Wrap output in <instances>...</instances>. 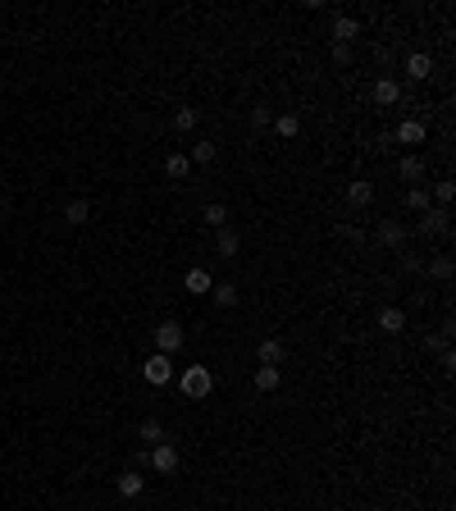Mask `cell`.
Masks as SVG:
<instances>
[{
    "label": "cell",
    "mask_w": 456,
    "mask_h": 511,
    "mask_svg": "<svg viewBox=\"0 0 456 511\" xmlns=\"http://www.w3.org/2000/svg\"><path fill=\"white\" fill-rule=\"evenodd\" d=\"M210 370L206 365H187L183 370V397H192V402H201V397H210Z\"/></svg>",
    "instance_id": "cell-1"
},
{
    "label": "cell",
    "mask_w": 456,
    "mask_h": 511,
    "mask_svg": "<svg viewBox=\"0 0 456 511\" xmlns=\"http://www.w3.org/2000/svg\"><path fill=\"white\" fill-rule=\"evenodd\" d=\"M155 347H160L164 356H174V352L183 347V324H178V320H164V324L155 329Z\"/></svg>",
    "instance_id": "cell-2"
},
{
    "label": "cell",
    "mask_w": 456,
    "mask_h": 511,
    "mask_svg": "<svg viewBox=\"0 0 456 511\" xmlns=\"http://www.w3.org/2000/svg\"><path fill=\"white\" fill-rule=\"evenodd\" d=\"M424 137H429V128H424V123L420 119H402V123H397V132H392V146H420V141Z\"/></svg>",
    "instance_id": "cell-3"
},
{
    "label": "cell",
    "mask_w": 456,
    "mask_h": 511,
    "mask_svg": "<svg viewBox=\"0 0 456 511\" xmlns=\"http://www.w3.org/2000/svg\"><path fill=\"white\" fill-rule=\"evenodd\" d=\"M141 374H146V383H155V388H160V383L174 379V361L164 356V352H155V356L146 361V365H141Z\"/></svg>",
    "instance_id": "cell-4"
},
{
    "label": "cell",
    "mask_w": 456,
    "mask_h": 511,
    "mask_svg": "<svg viewBox=\"0 0 456 511\" xmlns=\"http://www.w3.org/2000/svg\"><path fill=\"white\" fill-rule=\"evenodd\" d=\"M452 229V224H447V210H438V206H429L420 215V224H415V233H420V238H429V233H447Z\"/></svg>",
    "instance_id": "cell-5"
},
{
    "label": "cell",
    "mask_w": 456,
    "mask_h": 511,
    "mask_svg": "<svg viewBox=\"0 0 456 511\" xmlns=\"http://www.w3.org/2000/svg\"><path fill=\"white\" fill-rule=\"evenodd\" d=\"M151 466L160 470V475H174L178 470V447L174 443H155L151 447Z\"/></svg>",
    "instance_id": "cell-6"
},
{
    "label": "cell",
    "mask_w": 456,
    "mask_h": 511,
    "mask_svg": "<svg viewBox=\"0 0 456 511\" xmlns=\"http://www.w3.org/2000/svg\"><path fill=\"white\" fill-rule=\"evenodd\" d=\"M360 37V19H351V14H337L333 19V46H351Z\"/></svg>",
    "instance_id": "cell-7"
},
{
    "label": "cell",
    "mask_w": 456,
    "mask_h": 511,
    "mask_svg": "<svg viewBox=\"0 0 456 511\" xmlns=\"http://www.w3.org/2000/svg\"><path fill=\"white\" fill-rule=\"evenodd\" d=\"M424 174H429L424 155H402V160H397V178H406V183H420Z\"/></svg>",
    "instance_id": "cell-8"
},
{
    "label": "cell",
    "mask_w": 456,
    "mask_h": 511,
    "mask_svg": "<svg viewBox=\"0 0 456 511\" xmlns=\"http://www.w3.org/2000/svg\"><path fill=\"white\" fill-rule=\"evenodd\" d=\"M347 201L356 210H365V206H374V183H365V178H356V183H347Z\"/></svg>",
    "instance_id": "cell-9"
},
{
    "label": "cell",
    "mask_w": 456,
    "mask_h": 511,
    "mask_svg": "<svg viewBox=\"0 0 456 511\" xmlns=\"http://www.w3.org/2000/svg\"><path fill=\"white\" fill-rule=\"evenodd\" d=\"M374 101H379V105H397V101H402V83H397V78H379V83H374Z\"/></svg>",
    "instance_id": "cell-10"
},
{
    "label": "cell",
    "mask_w": 456,
    "mask_h": 511,
    "mask_svg": "<svg viewBox=\"0 0 456 511\" xmlns=\"http://www.w3.org/2000/svg\"><path fill=\"white\" fill-rule=\"evenodd\" d=\"M283 356H288L283 338H265V343H261V365H279V370H283Z\"/></svg>",
    "instance_id": "cell-11"
},
{
    "label": "cell",
    "mask_w": 456,
    "mask_h": 511,
    "mask_svg": "<svg viewBox=\"0 0 456 511\" xmlns=\"http://www.w3.org/2000/svg\"><path fill=\"white\" fill-rule=\"evenodd\" d=\"M215 251H219V256H238V251H242V233L224 224V229H219V238H215Z\"/></svg>",
    "instance_id": "cell-12"
},
{
    "label": "cell",
    "mask_w": 456,
    "mask_h": 511,
    "mask_svg": "<svg viewBox=\"0 0 456 511\" xmlns=\"http://www.w3.org/2000/svg\"><path fill=\"white\" fill-rule=\"evenodd\" d=\"M210 302H215L219 311H233L242 297H238V288H233V283H215V288H210Z\"/></svg>",
    "instance_id": "cell-13"
},
{
    "label": "cell",
    "mask_w": 456,
    "mask_h": 511,
    "mask_svg": "<svg viewBox=\"0 0 456 511\" xmlns=\"http://www.w3.org/2000/svg\"><path fill=\"white\" fill-rule=\"evenodd\" d=\"M406 73L415 78V83H424V78L434 73V60H429V55L424 51H415V55H406Z\"/></svg>",
    "instance_id": "cell-14"
},
{
    "label": "cell",
    "mask_w": 456,
    "mask_h": 511,
    "mask_svg": "<svg viewBox=\"0 0 456 511\" xmlns=\"http://www.w3.org/2000/svg\"><path fill=\"white\" fill-rule=\"evenodd\" d=\"M379 238L388 242V247H406V238H411V229H402L397 219H383V224H379Z\"/></svg>",
    "instance_id": "cell-15"
},
{
    "label": "cell",
    "mask_w": 456,
    "mask_h": 511,
    "mask_svg": "<svg viewBox=\"0 0 456 511\" xmlns=\"http://www.w3.org/2000/svg\"><path fill=\"white\" fill-rule=\"evenodd\" d=\"M137 438H141V443H151V447H155V443H164V424L155 420V415H146V420L137 424Z\"/></svg>",
    "instance_id": "cell-16"
},
{
    "label": "cell",
    "mask_w": 456,
    "mask_h": 511,
    "mask_svg": "<svg viewBox=\"0 0 456 511\" xmlns=\"http://www.w3.org/2000/svg\"><path fill=\"white\" fill-rule=\"evenodd\" d=\"M379 329H388V334H402V329H406V311H397V306H383V311H379Z\"/></svg>",
    "instance_id": "cell-17"
},
{
    "label": "cell",
    "mask_w": 456,
    "mask_h": 511,
    "mask_svg": "<svg viewBox=\"0 0 456 511\" xmlns=\"http://www.w3.org/2000/svg\"><path fill=\"white\" fill-rule=\"evenodd\" d=\"M279 383H283V370H279V365H261V370H256V388H261V392H274Z\"/></svg>",
    "instance_id": "cell-18"
},
{
    "label": "cell",
    "mask_w": 456,
    "mask_h": 511,
    "mask_svg": "<svg viewBox=\"0 0 456 511\" xmlns=\"http://www.w3.org/2000/svg\"><path fill=\"white\" fill-rule=\"evenodd\" d=\"M187 293H196V297H206L210 288H215V283H210V270H187Z\"/></svg>",
    "instance_id": "cell-19"
},
{
    "label": "cell",
    "mask_w": 456,
    "mask_h": 511,
    "mask_svg": "<svg viewBox=\"0 0 456 511\" xmlns=\"http://www.w3.org/2000/svg\"><path fill=\"white\" fill-rule=\"evenodd\" d=\"M141 489H146V479H141L137 470H123L119 475V498H137Z\"/></svg>",
    "instance_id": "cell-20"
},
{
    "label": "cell",
    "mask_w": 456,
    "mask_h": 511,
    "mask_svg": "<svg viewBox=\"0 0 456 511\" xmlns=\"http://www.w3.org/2000/svg\"><path fill=\"white\" fill-rule=\"evenodd\" d=\"M87 219H91L87 201H69V206H64V224H73V229H78V224H87Z\"/></svg>",
    "instance_id": "cell-21"
},
{
    "label": "cell",
    "mask_w": 456,
    "mask_h": 511,
    "mask_svg": "<svg viewBox=\"0 0 456 511\" xmlns=\"http://www.w3.org/2000/svg\"><path fill=\"white\" fill-rule=\"evenodd\" d=\"M187 169H192V160H187V155H169V160H164V174L169 178H187Z\"/></svg>",
    "instance_id": "cell-22"
},
{
    "label": "cell",
    "mask_w": 456,
    "mask_h": 511,
    "mask_svg": "<svg viewBox=\"0 0 456 511\" xmlns=\"http://www.w3.org/2000/svg\"><path fill=\"white\" fill-rule=\"evenodd\" d=\"M274 132H279V137H297V132H301V119H297V114H279V119H274Z\"/></svg>",
    "instance_id": "cell-23"
},
{
    "label": "cell",
    "mask_w": 456,
    "mask_h": 511,
    "mask_svg": "<svg viewBox=\"0 0 456 511\" xmlns=\"http://www.w3.org/2000/svg\"><path fill=\"white\" fill-rule=\"evenodd\" d=\"M206 224H210V229H224V224H228V206H224V201H210V206H206Z\"/></svg>",
    "instance_id": "cell-24"
},
{
    "label": "cell",
    "mask_w": 456,
    "mask_h": 511,
    "mask_svg": "<svg viewBox=\"0 0 456 511\" xmlns=\"http://www.w3.org/2000/svg\"><path fill=\"white\" fill-rule=\"evenodd\" d=\"M196 119H201V114H196L192 105H183V110H174V128L178 132H192L196 128Z\"/></svg>",
    "instance_id": "cell-25"
},
{
    "label": "cell",
    "mask_w": 456,
    "mask_h": 511,
    "mask_svg": "<svg viewBox=\"0 0 456 511\" xmlns=\"http://www.w3.org/2000/svg\"><path fill=\"white\" fill-rule=\"evenodd\" d=\"M215 141H196V146H192V155H187V160H192V164H210V160H215Z\"/></svg>",
    "instance_id": "cell-26"
},
{
    "label": "cell",
    "mask_w": 456,
    "mask_h": 511,
    "mask_svg": "<svg viewBox=\"0 0 456 511\" xmlns=\"http://www.w3.org/2000/svg\"><path fill=\"white\" fill-rule=\"evenodd\" d=\"M406 206H411L415 215H424V210H429V192H424V187H411V192H406Z\"/></svg>",
    "instance_id": "cell-27"
},
{
    "label": "cell",
    "mask_w": 456,
    "mask_h": 511,
    "mask_svg": "<svg viewBox=\"0 0 456 511\" xmlns=\"http://www.w3.org/2000/svg\"><path fill=\"white\" fill-rule=\"evenodd\" d=\"M429 274H434V279H443V283H447V279H452V256H438V261L429 265Z\"/></svg>",
    "instance_id": "cell-28"
},
{
    "label": "cell",
    "mask_w": 456,
    "mask_h": 511,
    "mask_svg": "<svg viewBox=\"0 0 456 511\" xmlns=\"http://www.w3.org/2000/svg\"><path fill=\"white\" fill-rule=\"evenodd\" d=\"M434 196H438V210H447V201L456 196V187H452V178H443V183L434 187Z\"/></svg>",
    "instance_id": "cell-29"
},
{
    "label": "cell",
    "mask_w": 456,
    "mask_h": 511,
    "mask_svg": "<svg viewBox=\"0 0 456 511\" xmlns=\"http://www.w3.org/2000/svg\"><path fill=\"white\" fill-rule=\"evenodd\" d=\"M251 119H256V128H265V123H274V114H270V105H256V110H251Z\"/></svg>",
    "instance_id": "cell-30"
},
{
    "label": "cell",
    "mask_w": 456,
    "mask_h": 511,
    "mask_svg": "<svg viewBox=\"0 0 456 511\" xmlns=\"http://www.w3.org/2000/svg\"><path fill=\"white\" fill-rule=\"evenodd\" d=\"M333 60L337 64H351V46H333Z\"/></svg>",
    "instance_id": "cell-31"
},
{
    "label": "cell",
    "mask_w": 456,
    "mask_h": 511,
    "mask_svg": "<svg viewBox=\"0 0 456 511\" xmlns=\"http://www.w3.org/2000/svg\"><path fill=\"white\" fill-rule=\"evenodd\" d=\"M397 511H406V507H397Z\"/></svg>",
    "instance_id": "cell-32"
}]
</instances>
